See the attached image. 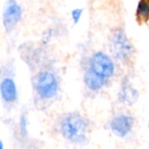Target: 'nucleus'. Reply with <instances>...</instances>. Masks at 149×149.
<instances>
[{
  "mask_svg": "<svg viewBox=\"0 0 149 149\" xmlns=\"http://www.w3.org/2000/svg\"><path fill=\"white\" fill-rule=\"evenodd\" d=\"M84 80L87 87L94 91L100 89L105 84V78L97 74L93 70H89L86 72Z\"/></svg>",
  "mask_w": 149,
  "mask_h": 149,
  "instance_id": "nucleus-8",
  "label": "nucleus"
},
{
  "mask_svg": "<svg viewBox=\"0 0 149 149\" xmlns=\"http://www.w3.org/2000/svg\"><path fill=\"white\" fill-rule=\"evenodd\" d=\"M20 127H21V131L24 134H26V120L25 117H23L21 119V123H20Z\"/></svg>",
  "mask_w": 149,
  "mask_h": 149,
  "instance_id": "nucleus-12",
  "label": "nucleus"
},
{
  "mask_svg": "<svg viewBox=\"0 0 149 149\" xmlns=\"http://www.w3.org/2000/svg\"><path fill=\"white\" fill-rule=\"evenodd\" d=\"M22 10L20 6L13 0H10L4 13H3V24L7 31H10L21 18Z\"/></svg>",
  "mask_w": 149,
  "mask_h": 149,
  "instance_id": "nucleus-5",
  "label": "nucleus"
},
{
  "mask_svg": "<svg viewBox=\"0 0 149 149\" xmlns=\"http://www.w3.org/2000/svg\"><path fill=\"white\" fill-rule=\"evenodd\" d=\"M91 70L106 79L113 75L114 65L112 59L107 54L97 52L91 59Z\"/></svg>",
  "mask_w": 149,
  "mask_h": 149,
  "instance_id": "nucleus-4",
  "label": "nucleus"
},
{
  "mask_svg": "<svg viewBox=\"0 0 149 149\" xmlns=\"http://www.w3.org/2000/svg\"><path fill=\"white\" fill-rule=\"evenodd\" d=\"M0 149H3V142H0Z\"/></svg>",
  "mask_w": 149,
  "mask_h": 149,
  "instance_id": "nucleus-13",
  "label": "nucleus"
},
{
  "mask_svg": "<svg viewBox=\"0 0 149 149\" xmlns=\"http://www.w3.org/2000/svg\"><path fill=\"white\" fill-rule=\"evenodd\" d=\"M136 20L141 24L149 20V0H140L136 9Z\"/></svg>",
  "mask_w": 149,
  "mask_h": 149,
  "instance_id": "nucleus-10",
  "label": "nucleus"
},
{
  "mask_svg": "<svg viewBox=\"0 0 149 149\" xmlns=\"http://www.w3.org/2000/svg\"><path fill=\"white\" fill-rule=\"evenodd\" d=\"M3 99L7 102H12L17 98V89L14 81L10 79H4L0 86Z\"/></svg>",
  "mask_w": 149,
  "mask_h": 149,
  "instance_id": "nucleus-7",
  "label": "nucleus"
},
{
  "mask_svg": "<svg viewBox=\"0 0 149 149\" xmlns=\"http://www.w3.org/2000/svg\"><path fill=\"white\" fill-rule=\"evenodd\" d=\"M81 14H82V9H74L72 11V19L74 21V23H78L80 17H81Z\"/></svg>",
  "mask_w": 149,
  "mask_h": 149,
  "instance_id": "nucleus-11",
  "label": "nucleus"
},
{
  "mask_svg": "<svg viewBox=\"0 0 149 149\" xmlns=\"http://www.w3.org/2000/svg\"><path fill=\"white\" fill-rule=\"evenodd\" d=\"M111 51L120 59H127L132 52V45L126 33L120 29L115 31L112 36Z\"/></svg>",
  "mask_w": 149,
  "mask_h": 149,
  "instance_id": "nucleus-2",
  "label": "nucleus"
},
{
  "mask_svg": "<svg viewBox=\"0 0 149 149\" xmlns=\"http://www.w3.org/2000/svg\"><path fill=\"white\" fill-rule=\"evenodd\" d=\"M61 132L65 139L72 142H80L86 137V123L81 116L70 114L63 120Z\"/></svg>",
  "mask_w": 149,
  "mask_h": 149,
  "instance_id": "nucleus-1",
  "label": "nucleus"
},
{
  "mask_svg": "<svg viewBox=\"0 0 149 149\" xmlns=\"http://www.w3.org/2000/svg\"><path fill=\"white\" fill-rule=\"evenodd\" d=\"M134 120L132 117L120 114L116 116L111 122L110 127L112 131L119 137H125L127 135L133 127Z\"/></svg>",
  "mask_w": 149,
  "mask_h": 149,
  "instance_id": "nucleus-6",
  "label": "nucleus"
},
{
  "mask_svg": "<svg viewBox=\"0 0 149 149\" xmlns=\"http://www.w3.org/2000/svg\"><path fill=\"white\" fill-rule=\"evenodd\" d=\"M120 97L123 102L128 105H132L138 99V92L127 82L122 86V89L120 92Z\"/></svg>",
  "mask_w": 149,
  "mask_h": 149,
  "instance_id": "nucleus-9",
  "label": "nucleus"
},
{
  "mask_svg": "<svg viewBox=\"0 0 149 149\" xmlns=\"http://www.w3.org/2000/svg\"><path fill=\"white\" fill-rule=\"evenodd\" d=\"M36 87L40 97L44 99H50L57 93L58 82L52 72H42L38 76Z\"/></svg>",
  "mask_w": 149,
  "mask_h": 149,
  "instance_id": "nucleus-3",
  "label": "nucleus"
}]
</instances>
